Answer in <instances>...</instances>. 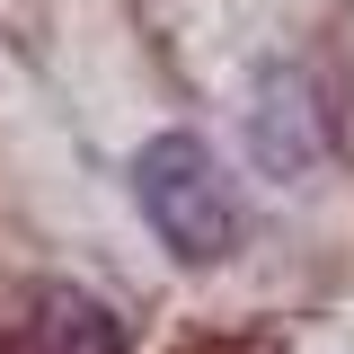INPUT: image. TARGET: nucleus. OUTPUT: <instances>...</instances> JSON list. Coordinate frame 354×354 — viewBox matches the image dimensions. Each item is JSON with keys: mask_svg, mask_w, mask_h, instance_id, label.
I'll return each mask as SVG.
<instances>
[{"mask_svg": "<svg viewBox=\"0 0 354 354\" xmlns=\"http://www.w3.org/2000/svg\"><path fill=\"white\" fill-rule=\"evenodd\" d=\"M133 204L151 221V239L186 266H213L239 248V186L204 133H151L133 151Z\"/></svg>", "mask_w": 354, "mask_h": 354, "instance_id": "1", "label": "nucleus"}, {"mask_svg": "<svg viewBox=\"0 0 354 354\" xmlns=\"http://www.w3.org/2000/svg\"><path fill=\"white\" fill-rule=\"evenodd\" d=\"M248 160L274 186H301L328 160V88L301 62H266L257 71V88H248Z\"/></svg>", "mask_w": 354, "mask_h": 354, "instance_id": "2", "label": "nucleus"}, {"mask_svg": "<svg viewBox=\"0 0 354 354\" xmlns=\"http://www.w3.org/2000/svg\"><path fill=\"white\" fill-rule=\"evenodd\" d=\"M0 354H124V328L97 301H80V292H44V301L9 328Z\"/></svg>", "mask_w": 354, "mask_h": 354, "instance_id": "3", "label": "nucleus"}]
</instances>
